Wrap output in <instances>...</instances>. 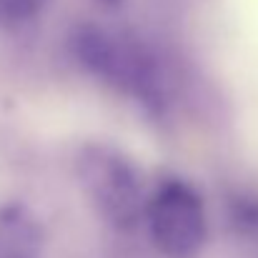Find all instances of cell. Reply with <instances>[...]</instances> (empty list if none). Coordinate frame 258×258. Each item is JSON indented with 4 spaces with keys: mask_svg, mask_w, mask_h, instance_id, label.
I'll return each instance as SVG.
<instances>
[{
    "mask_svg": "<svg viewBox=\"0 0 258 258\" xmlns=\"http://www.w3.org/2000/svg\"><path fill=\"white\" fill-rule=\"evenodd\" d=\"M98 3H100L103 8H110V10H115V8H120L125 0H98Z\"/></svg>",
    "mask_w": 258,
    "mask_h": 258,
    "instance_id": "obj_7",
    "label": "cell"
},
{
    "mask_svg": "<svg viewBox=\"0 0 258 258\" xmlns=\"http://www.w3.org/2000/svg\"><path fill=\"white\" fill-rule=\"evenodd\" d=\"M163 258H198L208 243V208L198 188L178 175L163 178L146 198L143 221Z\"/></svg>",
    "mask_w": 258,
    "mask_h": 258,
    "instance_id": "obj_3",
    "label": "cell"
},
{
    "mask_svg": "<svg viewBox=\"0 0 258 258\" xmlns=\"http://www.w3.org/2000/svg\"><path fill=\"white\" fill-rule=\"evenodd\" d=\"M50 0H0V30H15L33 23Z\"/></svg>",
    "mask_w": 258,
    "mask_h": 258,
    "instance_id": "obj_6",
    "label": "cell"
},
{
    "mask_svg": "<svg viewBox=\"0 0 258 258\" xmlns=\"http://www.w3.org/2000/svg\"><path fill=\"white\" fill-rule=\"evenodd\" d=\"M76 178L93 211L118 231H133L143 221L146 185L138 168L120 151L86 143L76 153Z\"/></svg>",
    "mask_w": 258,
    "mask_h": 258,
    "instance_id": "obj_2",
    "label": "cell"
},
{
    "mask_svg": "<svg viewBox=\"0 0 258 258\" xmlns=\"http://www.w3.org/2000/svg\"><path fill=\"white\" fill-rule=\"evenodd\" d=\"M45 226L20 201L0 203V258H43Z\"/></svg>",
    "mask_w": 258,
    "mask_h": 258,
    "instance_id": "obj_4",
    "label": "cell"
},
{
    "mask_svg": "<svg viewBox=\"0 0 258 258\" xmlns=\"http://www.w3.org/2000/svg\"><path fill=\"white\" fill-rule=\"evenodd\" d=\"M68 53L81 71L115 88L153 120H166L173 90L166 66L151 48L118 38L103 25L78 23L68 33Z\"/></svg>",
    "mask_w": 258,
    "mask_h": 258,
    "instance_id": "obj_1",
    "label": "cell"
},
{
    "mask_svg": "<svg viewBox=\"0 0 258 258\" xmlns=\"http://www.w3.org/2000/svg\"><path fill=\"white\" fill-rule=\"evenodd\" d=\"M226 221L231 236L241 243L248 258H258V190L236 188L226 201Z\"/></svg>",
    "mask_w": 258,
    "mask_h": 258,
    "instance_id": "obj_5",
    "label": "cell"
}]
</instances>
